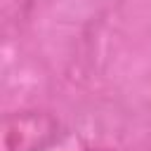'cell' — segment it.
Masks as SVG:
<instances>
[{
	"mask_svg": "<svg viewBox=\"0 0 151 151\" xmlns=\"http://www.w3.org/2000/svg\"><path fill=\"white\" fill-rule=\"evenodd\" d=\"M31 5H33V0H0V12H2L5 24L26 19Z\"/></svg>",
	"mask_w": 151,
	"mask_h": 151,
	"instance_id": "obj_2",
	"label": "cell"
},
{
	"mask_svg": "<svg viewBox=\"0 0 151 151\" xmlns=\"http://www.w3.org/2000/svg\"><path fill=\"white\" fill-rule=\"evenodd\" d=\"M61 134L54 116L42 111L5 113L0 125V151H45Z\"/></svg>",
	"mask_w": 151,
	"mask_h": 151,
	"instance_id": "obj_1",
	"label": "cell"
}]
</instances>
